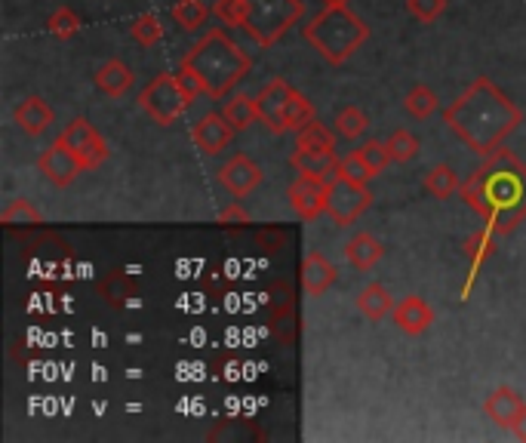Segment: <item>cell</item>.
Wrapping results in <instances>:
<instances>
[{
	"label": "cell",
	"instance_id": "6da1fadb",
	"mask_svg": "<svg viewBox=\"0 0 526 443\" xmlns=\"http://www.w3.org/2000/svg\"><path fill=\"white\" fill-rule=\"evenodd\" d=\"M459 197L483 216L493 234H508L526 219V164L499 148L462 182Z\"/></svg>",
	"mask_w": 526,
	"mask_h": 443
},
{
	"label": "cell",
	"instance_id": "7a4b0ae2",
	"mask_svg": "<svg viewBox=\"0 0 526 443\" xmlns=\"http://www.w3.org/2000/svg\"><path fill=\"white\" fill-rule=\"evenodd\" d=\"M447 127L480 157H490L502 142L523 124V111L493 84L490 77H477L474 84L443 111Z\"/></svg>",
	"mask_w": 526,
	"mask_h": 443
},
{
	"label": "cell",
	"instance_id": "3957f363",
	"mask_svg": "<svg viewBox=\"0 0 526 443\" xmlns=\"http://www.w3.org/2000/svg\"><path fill=\"white\" fill-rule=\"evenodd\" d=\"M182 68H188L200 80L204 96L222 99L253 71V62L222 28H213L200 37L197 47L185 53Z\"/></svg>",
	"mask_w": 526,
	"mask_h": 443
},
{
	"label": "cell",
	"instance_id": "277c9868",
	"mask_svg": "<svg viewBox=\"0 0 526 443\" xmlns=\"http://www.w3.org/2000/svg\"><path fill=\"white\" fill-rule=\"evenodd\" d=\"M308 44L327 59L330 65L348 62L363 44H367L370 28L363 25L360 16H354L348 7H323L305 28H302Z\"/></svg>",
	"mask_w": 526,
	"mask_h": 443
},
{
	"label": "cell",
	"instance_id": "5b68a950",
	"mask_svg": "<svg viewBox=\"0 0 526 443\" xmlns=\"http://www.w3.org/2000/svg\"><path fill=\"white\" fill-rule=\"evenodd\" d=\"M302 13H305L302 0H250L244 28L259 47H271L302 19Z\"/></svg>",
	"mask_w": 526,
	"mask_h": 443
},
{
	"label": "cell",
	"instance_id": "8992f818",
	"mask_svg": "<svg viewBox=\"0 0 526 443\" xmlns=\"http://www.w3.org/2000/svg\"><path fill=\"white\" fill-rule=\"evenodd\" d=\"M188 105H191V96L182 90L176 74H157L139 93V108L154 120L157 127H173L176 120L188 111Z\"/></svg>",
	"mask_w": 526,
	"mask_h": 443
},
{
	"label": "cell",
	"instance_id": "52a82bcc",
	"mask_svg": "<svg viewBox=\"0 0 526 443\" xmlns=\"http://www.w3.org/2000/svg\"><path fill=\"white\" fill-rule=\"evenodd\" d=\"M59 139L74 151L77 164L84 167V173H87V170H99V167L105 164V160H108V142H105V136L90 124L87 117L68 120V127L62 130Z\"/></svg>",
	"mask_w": 526,
	"mask_h": 443
},
{
	"label": "cell",
	"instance_id": "ba28073f",
	"mask_svg": "<svg viewBox=\"0 0 526 443\" xmlns=\"http://www.w3.org/2000/svg\"><path fill=\"white\" fill-rule=\"evenodd\" d=\"M370 204H373L370 185L348 182V179L330 182V191H327V213L333 216L336 225H351L363 210H370Z\"/></svg>",
	"mask_w": 526,
	"mask_h": 443
},
{
	"label": "cell",
	"instance_id": "9c48e42d",
	"mask_svg": "<svg viewBox=\"0 0 526 443\" xmlns=\"http://www.w3.org/2000/svg\"><path fill=\"white\" fill-rule=\"evenodd\" d=\"M327 191H330V182L299 173V176L290 182V188H287V197H290L293 213H296L299 219H305V222L317 219L320 213H327Z\"/></svg>",
	"mask_w": 526,
	"mask_h": 443
},
{
	"label": "cell",
	"instance_id": "30bf717a",
	"mask_svg": "<svg viewBox=\"0 0 526 443\" xmlns=\"http://www.w3.org/2000/svg\"><path fill=\"white\" fill-rule=\"evenodd\" d=\"M37 170H40V176H44L56 188H68L80 173H84V167L77 164L74 151L62 139H56L44 154L37 157Z\"/></svg>",
	"mask_w": 526,
	"mask_h": 443
},
{
	"label": "cell",
	"instance_id": "8fae6325",
	"mask_svg": "<svg viewBox=\"0 0 526 443\" xmlns=\"http://www.w3.org/2000/svg\"><path fill=\"white\" fill-rule=\"evenodd\" d=\"M293 87L287 84L283 77H271L268 84L259 90L256 96V108H259V120L274 133V136H283L290 133L287 130V120H283V108H287V99H290Z\"/></svg>",
	"mask_w": 526,
	"mask_h": 443
},
{
	"label": "cell",
	"instance_id": "7c38bea8",
	"mask_svg": "<svg viewBox=\"0 0 526 443\" xmlns=\"http://www.w3.org/2000/svg\"><path fill=\"white\" fill-rule=\"evenodd\" d=\"M234 127H231V120L219 111H210L197 120V124L191 127V142L204 151V154H219L231 145L234 139Z\"/></svg>",
	"mask_w": 526,
	"mask_h": 443
},
{
	"label": "cell",
	"instance_id": "4fadbf2b",
	"mask_svg": "<svg viewBox=\"0 0 526 443\" xmlns=\"http://www.w3.org/2000/svg\"><path fill=\"white\" fill-rule=\"evenodd\" d=\"M219 185L225 191H231L234 197H247L262 185V170L256 160H250L247 154H234L228 164L219 170Z\"/></svg>",
	"mask_w": 526,
	"mask_h": 443
},
{
	"label": "cell",
	"instance_id": "5bb4252c",
	"mask_svg": "<svg viewBox=\"0 0 526 443\" xmlns=\"http://www.w3.org/2000/svg\"><path fill=\"white\" fill-rule=\"evenodd\" d=\"M13 120H16V127H19L25 136H44V133L53 127L56 111H53L44 99H40V96H25L22 102H16Z\"/></svg>",
	"mask_w": 526,
	"mask_h": 443
},
{
	"label": "cell",
	"instance_id": "9a60e30c",
	"mask_svg": "<svg viewBox=\"0 0 526 443\" xmlns=\"http://www.w3.org/2000/svg\"><path fill=\"white\" fill-rule=\"evenodd\" d=\"M394 324L407 333V336H422V333H428L431 330V324H434V311H431V305L425 302V299H419V296H407V299H400L397 305H394Z\"/></svg>",
	"mask_w": 526,
	"mask_h": 443
},
{
	"label": "cell",
	"instance_id": "2e32d148",
	"mask_svg": "<svg viewBox=\"0 0 526 443\" xmlns=\"http://www.w3.org/2000/svg\"><path fill=\"white\" fill-rule=\"evenodd\" d=\"M336 277H339V271H336V265L327 256L317 253V250L305 253V262H302V287H305L308 296H323V293H327L336 284Z\"/></svg>",
	"mask_w": 526,
	"mask_h": 443
},
{
	"label": "cell",
	"instance_id": "e0dca14e",
	"mask_svg": "<svg viewBox=\"0 0 526 443\" xmlns=\"http://www.w3.org/2000/svg\"><path fill=\"white\" fill-rule=\"evenodd\" d=\"M523 407H526V400L514 388H508V385L490 391L487 400H483V413H487V419L496 422L499 428H511L517 422V416H520Z\"/></svg>",
	"mask_w": 526,
	"mask_h": 443
},
{
	"label": "cell",
	"instance_id": "ac0fdd59",
	"mask_svg": "<svg viewBox=\"0 0 526 443\" xmlns=\"http://www.w3.org/2000/svg\"><path fill=\"white\" fill-rule=\"evenodd\" d=\"M290 164H293L296 173H305V176H314V179H323V182L339 179L336 151H302V148H296L290 154Z\"/></svg>",
	"mask_w": 526,
	"mask_h": 443
},
{
	"label": "cell",
	"instance_id": "d6986e66",
	"mask_svg": "<svg viewBox=\"0 0 526 443\" xmlns=\"http://www.w3.org/2000/svg\"><path fill=\"white\" fill-rule=\"evenodd\" d=\"M133 68L130 65H124L120 59H108L96 74H93V84H96V90L99 93H105L108 99H120L124 96L130 87H133Z\"/></svg>",
	"mask_w": 526,
	"mask_h": 443
},
{
	"label": "cell",
	"instance_id": "ffe728a7",
	"mask_svg": "<svg viewBox=\"0 0 526 443\" xmlns=\"http://www.w3.org/2000/svg\"><path fill=\"white\" fill-rule=\"evenodd\" d=\"M385 256V247H382V240H376L373 234L367 231H360L354 234L348 244H345V259L357 268V271H370L373 265H379Z\"/></svg>",
	"mask_w": 526,
	"mask_h": 443
},
{
	"label": "cell",
	"instance_id": "44dd1931",
	"mask_svg": "<svg viewBox=\"0 0 526 443\" xmlns=\"http://www.w3.org/2000/svg\"><path fill=\"white\" fill-rule=\"evenodd\" d=\"M357 311L376 324V320H385L394 311V299L382 284H370V287H363L357 293Z\"/></svg>",
	"mask_w": 526,
	"mask_h": 443
},
{
	"label": "cell",
	"instance_id": "7402d4cb",
	"mask_svg": "<svg viewBox=\"0 0 526 443\" xmlns=\"http://www.w3.org/2000/svg\"><path fill=\"white\" fill-rule=\"evenodd\" d=\"M336 139H339L336 130L323 127L320 120H311L308 127H302L296 133V148H302V151H336Z\"/></svg>",
	"mask_w": 526,
	"mask_h": 443
},
{
	"label": "cell",
	"instance_id": "603a6c76",
	"mask_svg": "<svg viewBox=\"0 0 526 443\" xmlns=\"http://www.w3.org/2000/svg\"><path fill=\"white\" fill-rule=\"evenodd\" d=\"M99 293L105 296L108 305L120 308V305L130 302V299L136 296V280H133L130 274H124V271H111V274L102 280V284H99Z\"/></svg>",
	"mask_w": 526,
	"mask_h": 443
},
{
	"label": "cell",
	"instance_id": "cb8c5ba5",
	"mask_svg": "<svg viewBox=\"0 0 526 443\" xmlns=\"http://www.w3.org/2000/svg\"><path fill=\"white\" fill-rule=\"evenodd\" d=\"M459 188H462V179H459L456 170L447 167V164H437V167L428 170V176H425V191H428L431 197H437V200H447V197L459 194Z\"/></svg>",
	"mask_w": 526,
	"mask_h": 443
},
{
	"label": "cell",
	"instance_id": "d4e9b609",
	"mask_svg": "<svg viewBox=\"0 0 526 443\" xmlns=\"http://www.w3.org/2000/svg\"><path fill=\"white\" fill-rule=\"evenodd\" d=\"M170 13H173V19L179 22V28L197 31V28H204V22L210 19L213 7H207L204 0H176Z\"/></svg>",
	"mask_w": 526,
	"mask_h": 443
},
{
	"label": "cell",
	"instance_id": "484cf974",
	"mask_svg": "<svg viewBox=\"0 0 526 443\" xmlns=\"http://www.w3.org/2000/svg\"><path fill=\"white\" fill-rule=\"evenodd\" d=\"M333 127H336L339 139L354 142V139H360L363 133H367V127H370V124H367V114H363L357 105H345V108H339V111H336Z\"/></svg>",
	"mask_w": 526,
	"mask_h": 443
},
{
	"label": "cell",
	"instance_id": "4316f807",
	"mask_svg": "<svg viewBox=\"0 0 526 443\" xmlns=\"http://www.w3.org/2000/svg\"><path fill=\"white\" fill-rule=\"evenodd\" d=\"M222 114L231 120V127L234 130H250L256 120H259V108H256V96H234Z\"/></svg>",
	"mask_w": 526,
	"mask_h": 443
},
{
	"label": "cell",
	"instance_id": "83f0119b",
	"mask_svg": "<svg viewBox=\"0 0 526 443\" xmlns=\"http://www.w3.org/2000/svg\"><path fill=\"white\" fill-rule=\"evenodd\" d=\"M283 120H287V130H293V133H299L302 127H308L311 120H314V105H311V99L293 90L290 99H287V108H283Z\"/></svg>",
	"mask_w": 526,
	"mask_h": 443
},
{
	"label": "cell",
	"instance_id": "f1b7e54d",
	"mask_svg": "<svg viewBox=\"0 0 526 443\" xmlns=\"http://www.w3.org/2000/svg\"><path fill=\"white\" fill-rule=\"evenodd\" d=\"M0 222H4L7 228H22V225H40L44 222V216H40V210L31 204V200H10V207L0 213Z\"/></svg>",
	"mask_w": 526,
	"mask_h": 443
},
{
	"label": "cell",
	"instance_id": "f546056e",
	"mask_svg": "<svg viewBox=\"0 0 526 443\" xmlns=\"http://www.w3.org/2000/svg\"><path fill=\"white\" fill-rule=\"evenodd\" d=\"M437 93L431 90V87H425V84H416L410 93H407V99H403V108H407V114L410 117H416V120H425V117H431L434 111H437Z\"/></svg>",
	"mask_w": 526,
	"mask_h": 443
},
{
	"label": "cell",
	"instance_id": "4dcf8cb0",
	"mask_svg": "<svg viewBox=\"0 0 526 443\" xmlns=\"http://www.w3.org/2000/svg\"><path fill=\"white\" fill-rule=\"evenodd\" d=\"M388 151H391V160L394 164H410V160L419 154V139L410 133V130H394L388 139H385Z\"/></svg>",
	"mask_w": 526,
	"mask_h": 443
},
{
	"label": "cell",
	"instance_id": "1f68e13d",
	"mask_svg": "<svg viewBox=\"0 0 526 443\" xmlns=\"http://www.w3.org/2000/svg\"><path fill=\"white\" fill-rule=\"evenodd\" d=\"M247 13H250V0H216V4H213V16L222 25H228V28L244 25Z\"/></svg>",
	"mask_w": 526,
	"mask_h": 443
},
{
	"label": "cell",
	"instance_id": "d6a6232c",
	"mask_svg": "<svg viewBox=\"0 0 526 443\" xmlns=\"http://www.w3.org/2000/svg\"><path fill=\"white\" fill-rule=\"evenodd\" d=\"M130 34L139 40L142 47H154L157 40L164 37V28H160V19H157L154 13H142V16H136V19H133Z\"/></svg>",
	"mask_w": 526,
	"mask_h": 443
},
{
	"label": "cell",
	"instance_id": "836d02e7",
	"mask_svg": "<svg viewBox=\"0 0 526 443\" xmlns=\"http://www.w3.org/2000/svg\"><path fill=\"white\" fill-rule=\"evenodd\" d=\"M357 154L363 157V164H367L370 170H373V176H379V173H385L388 170V164H394L391 160V151H388V145L385 142H363L360 148H357Z\"/></svg>",
	"mask_w": 526,
	"mask_h": 443
},
{
	"label": "cell",
	"instance_id": "e575fe53",
	"mask_svg": "<svg viewBox=\"0 0 526 443\" xmlns=\"http://www.w3.org/2000/svg\"><path fill=\"white\" fill-rule=\"evenodd\" d=\"M493 253H496V247H493V231H490V228L480 231V234H471V237L465 240V256L471 259L474 268H480Z\"/></svg>",
	"mask_w": 526,
	"mask_h": 443
},
{
	"label": "cell",
	"instance_id": "d590c367",
	"mask_svg": "<svg viewBox=\"0 0 526 443\" xmlns=\"http://www.w3.org/2000/svg\"><path fill=\"white\" fill-rule=\"evenodd\" d=\"M339 179L370 185V179H376V176H373V170H370L367 164H363V157H360L357 151H351V154L339 157Z\"/></svg>",
	"mask_w": 526,
	"mask_h": 443
},
{
	"label": "cell",
	"instance_id": "8d00e7d4",
	"mask_svg": "<svg viewBox=\"0 0 526 443\" xmlns=\"http://www.w3.org/2000/svg\"><path fill=\"white\" fill-rule=\"evenodd\" d=\"M47 28H50V34L68 40V37H74V34L80 31V16H77L74 10H68V7H59V10L47 19Z\"/></svg>",
	"mask_w": 526,
	"mask_h": 443
},
{
	"label": "cell",
	"instance_id": "74e56055",
	"mask_svg": "<svg viewBox=\"0 0 526 443\" xmlns=\"http://www.w3.org/2000/svg\"><path fill=\"white\" fill-rule=\"evenodd\" d=\"M407 10L413 19L419 22H437L443 16V10H447V0H407Z\"/></svg>",
	"mask_w": 526,
	"mask_h": 443
},
{
	"label": "cell",
	"instance_id": "f35d334b",
	"mask_svg": "<svg viewBox=\"0 0 526 443\" xmlns=\"http://www.w3.org/2000/svg\"><path fill=\"white\" fill-rule=\"evenodd\" d=\"M176 77H179V84H182V90L191 96V102L197 99V96H204V87H200V80L188 71V68H182L179 65V71H176Z\"/></svg>",
	"mask_w": 526,
	"mask_h": 443
},
{
	"label": "cell",
	"instance_id": "ab89813d",
	"mask_svg": "<svg viewBox=\"0 0 526 443\" xmlns=\"http://www.w3.org/2000/svg\"><path fill=\"white\" fill-rule=\"evenodd\" d=\"M219 222L222 225H250V216L240 210L237 204H231V207H225L222 213H219Z\"/></svg>",
	"mask_w": 526,
	"mask_h": 443
},
{
	"label": "cell",
	"instance_id": "60d3db41",
	"mask_svg": "<svg viewBox=\"0 0 526 443\" xmlns=\"http://www.w3.org/2000/svg\"><path fill=\"white\" fill-rule=\"evenodd\" d=\"M511 431H514V434H517L520 440H526V407L520 410V416H517V422L511 425Z\"/></svg>",
	"mask_w": 526,
	"mask_h": 443
},
{
	"label": "cell",
	"instance_id": "b9f144b4",
	"mask_svg": "<svg viewBox=\"0 0 526 443\" xmlns=\"http://www.w3.org/2000/svg\"><path fill=\"white\" fill-rule=\"evenodd\" d=\"M351 0H323V7H348Z\"/></svg>",
	"mask_w": 526,
	"mask_h": 443
}]
</instances>
